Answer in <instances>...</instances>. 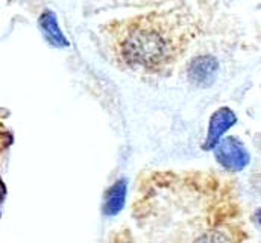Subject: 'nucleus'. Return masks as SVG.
<instances>
[{
    "label": "nucleus",
    "mask_w": 261,
    "mask_h": 243,
    "mask_svg": "<svg viewBox=\"0 0 261 243\" xmlns=\"http://www.w3.org/2000/svg\"><path fill=\"white\" fill-rule=\"evenodd\" d=\"M126 62L140 67H156L167 60L169 38L155 25H135L123 41Z\"/></svg>",
    "instance_id": "nucleus-1"
},
{
    "label": "nucleus",
    "mask_w": 261,
    "mask_h": 243,
    "mask_svg": "<svg viewBox=\"0 0 261 243\" xmlns=\"http://www.w3.org/2000/svg\"><path fill=\"white\" fill-rule=\"evenodd\" d=\"M214 149L216 160L231 172L243 171L249 163V152L246 151L243 143L236 137H228L219 141Z\"/></svg>",
    "instance_id": "nucleus-2"
},
{
    "label": "nucleus",
    "mask_w": 261,
    "mask_h": 243,
    "mask_svg": "<svg viewBox=\"0 0 261 243\" xmlns=\"http://www.w3.org/2000/svg\"><path fill=\"white\" fill-rule=\"evenodd\" d=\"M237 117L236 114L228 110V108H220L210 121V129H208V137H206V141L203 144V149L205 151H211L217 146V143L220 141L222 135L236 123Z\"/></svg>",
    "instance_id": "nucleus-3"
},
{
    "label": "nucleus",
    "mask_w": 261,
    "mask_h": 243,
    "mask_svg": "<svg viewBox=\"0 0 261 243\" xmlns=\"http://www.w3.org/2000/svg\"><path fill=\"white\" fill-rule=\"evenodd\" d=\"M216 75H217V62L211 57L196 58L189 68L190 81L197 87L211 85L216 79Z\"/></svg>",
    "instance_id": "nucleus-4"
},
{
    "label": "nucleus",
    "mask_w": 261,
    "mask_h": 243,
    "mask_svg": "<svg viewBox=\"0 0 261 243\" xmlns=\"http://www.w3.org/2000/svg\"><path fill=\"white\" fill-rule=\"evenodd\" d=\"M125 199H126V181L120 180L107 191L105 204H103L105 214H108V216L117 214L123 208Z\"/></svg>",
    "instance_id": "nucleus-5"
},
{
    "label": "nucleus",
    "mask_w": 261,
    "mask_h": 243,
    "mask_svg": "<svg viewBox=\"0 0 261 243\" xmlns=\"http://www.w3.org/2000/svg\"><path fill=\"white\" fill-rule=\"evenodd\" d=\"M41 26H43V29L47 32L49 38H50L55 44H58V46H65V44H67L65 38L63 37V34H61V31H60V28H58L57 18H55L54 14H46V15H43V18H41Z\"/></svg>",
    "instance_id": "nucleus-6"
},
{
    "label": "nucleus",
    "mask_w": 261,
    "mask_h": 243,
    "mask_svg": "<svg viewBox=\"0 0 261 243\" xmlns=\"http://www.w3.org/2000/svg\"><path fill=\"white\" fill-rule=\"evenodd\" d=\"M197 243H231V240L228 239V236L225 233H219V231H214V233H208L205 236H202Z\"/></svg>",
    "instance_id": "nucleus-7"
}]
</instances>
